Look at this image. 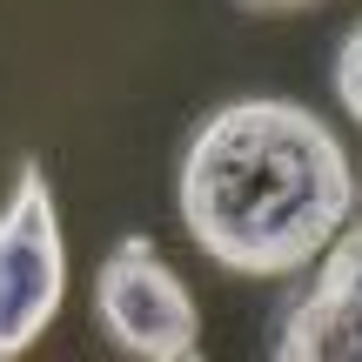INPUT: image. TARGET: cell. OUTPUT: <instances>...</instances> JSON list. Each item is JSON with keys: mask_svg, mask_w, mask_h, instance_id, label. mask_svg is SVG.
Instances as JSON below:
<instances>
[{"mask_svg": "<svg viewBox=\"0 0 362 362\" xmlns=\"http://www.w3.org/2000/svg\"><path fill=\"white\" fill-rule=\"evenodd\" d=\"M181 228L228 275L282 282L322 262L356 215V168L302 101H228L194 128L175 175Z\"/></svg>", "mask_w": 362, "mask_h": 362, "instance_id": "cell-1", "label": "cell"}, {"mask_svg": "<svg viewBox=\"0 0 362 362\" xmlns=\"http://www.w3.org/2000/svg\"><path fill=\"white\" fill-rule=\"evenodd\" d=\"M67 296V242L54 215V188L40 161L13 175V194L0 208V362L27 356Z\"/></svg>", "mask_w": 362, "mask_h": 362, "instance_id": "cell-2", "label": "cell"}, {"mask_svg": "<svg viewBox=\"0 0 362 362\" xmlns=\"http://www.w3.org/2000/svg\"><path fill=\"white\" fill-rule=\"evenodd\" d=\"M94 315H101V336L121 356L141 362H188L202 356V315H194L188 282L161 262V248L148 235L107 248L101 275H94Z\"/></svg>", "mask_w": 362, "mask_h": 362, "instance_id": "cell-3", "label": "cell"}, {"mask_svg": "<svg viewBox=\"0 0 362 362\" xmlns=\"http://www.w3.org/2000/svg\"><path fill=\"white\" fill-rule=\"evenodd\" d=\"M275 356L282 362H362V208L322 248L309 296L282 315Z\"/></svg>", "mask_w": 362, "mask_h": 362, "instance_id": "cell-4", "label": "cell"}, {"mask_svg": "<svg viewBox=\"0 0 362 362\" xmlns=\"http://www.w3.org/2000/svg\"><path fill=\"white\" fill-rule=\"evenodd\" d=\"M336 101L356 115V128H362V21L342 34V47H336Z\"/></svg>", "mask_w": 362, "mask_h": 362, "instance_id": "cell-5", "label": "cell"}, {"mask_svg": "<svg viewBox=\"0 0 362 362\" xmlns=\"http://www.w3.org/2000/svg\"><path fill=\"white\" fill-rule=\"evenodd\" d=\"M248 7H262V13H288V7H322V0H248Z\"/></svg>", "mask_w": 362, "mask_h": 362, "instance_id": "cell-6", "label": "cell"}]
</instances>
